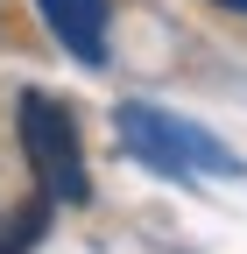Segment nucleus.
<instances>
[{"label":"nucleus","instance_id":"2","mask_svg":"<svg viewBox=\"0 0 247 254\" xmlns=\"http://www.w3.org/2000/svg\"><path fill=\"white\" fill-rule=\"evenodd\" d=\"M14 134H21V163L36 177V190L50 205H92V170L78 148V120L71 106H57L50 92H21L14 99Z\"/></svg>","mask_w":247,"mask_h":254},{"label":"nucleus","instance_id":"6","mask_svg":"<svg viewBox=\"0 0 247 254\" xmlns=\"http://www.w3.org/2000/svg\"><path fill=\"white\" fill-rule=\"evenodd\" d=\"M0 28H7V0H0Z\"/></svg>","mask_w":247,"mask_h":254},{"label":"nucleus","instance_id":"3","mask_svg":"<svg viewBox=\"0 0 247 254\" xmlns=\"http://www.w3.org/2000/svg\"><path fill=\"white\" fill-rule=\"evenodd\" d=\"M36 14L78 64H92V71L106 64V21H113L106 0H36Z\"/></svg>","mask_w":247,"mask_h":254},{"label":"nucleus","instance_id":"5","mask_svg":"<svg viewBox=\"0 0 247 254\" xmlns=\"http://www.w3.org/2000/svg\"><path fill=\"white\" fill-rule=\"evenodd\" d=\"M212 7H226V14H247V0H212Z\"/></svg>","mask_w":247,"mask_h":254},{"label":"nucleus","instance_id":"1","mask_svg":"<svg viewBox=\"0 0 247 254\" xmlns=\"http://www.w3.org/2000/svg\"><path fill=\"white\" fill-rule=\"evenodd\" d=\"M113 134H120V148H127L141 170H156V177H240V155L226 141H212L198 120H177L163 106L120 99L113 106Z\"/></svg>","mask_w":247,"mask_h":254},{"label":"nucleus","instance_id":"4","mask_svg":"<svg viewBox=\"0 0 247 254\" xmlns=\"http://www.w3.org/2000/svg\"><path fill=\"white\" fill-rule=\"evenodd\" d=\"M50 198L36 190V198H14V205H0V254H36V240L50 233Z\"/></svg>","mask_w":247,"mask_h":254}]
</instances>
